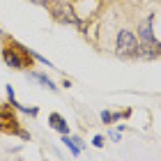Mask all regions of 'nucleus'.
<instances>
[{
    "label": "nucleus",
    "instance_id": "obj_11",
    "mask_svg": "<svg viewBox=\"0 0 161 161\" xmlns=\"http://www.w3.org/2000/svg\"><path fill=\"white\" fill-rule=\"evenodd\" d=\"M94 147H101V145H104V136H94Z\"/></svg>",
    "mask_w": 161,
    "mask_h": 161
},
{
    "label": "nucleus",
    "instance_id": "obj_3",
    "mask_svg": "<svg viewBox=\"0 0 161 161\" xmlns=\"http://www.w3.org/2000/svg\"><path fill=\"white\" fill-rule=\"evenodd\" d=\"M115 48H118V53L124 55V58L138 55V39H136V35L129 32V30H120L118 39H115Z\"/></svg>",
    "mask_w": 161,
    "mask_h": 161
},
{
    "label": "nucleus",
    "instance_id": "obj_1",
    "mask_svg": "<svg viewBox=\"0 0 161 161\" xmlns=\"http://www.w3.org/2000/svg\"><path fill=\"white\" fill-rule=\"evenodd\" d=\"M152 23H154V14L145 16L138 25V55L141 58H157L161 53V42L154 37V30H152Z\"/></svg>",
    "mask_w": 161,
    "mask_h": 161
},
{
    "label": "nucleus",
    "instance_id": "obj_7",
    "mask_svg": "<svg viewBox=\"0 0 161 161\" xmlns=\"http://www.w3.org/2000/svg\"><path fill=\"white\" fill-rule=\"evenodd\" d=\"M62 143H64V145H67V147H69V152H71V154H74V157H76L78 152H80V147H78V143L74 141V138H69L67 134L62 136Z\"/></svg>",
    "mask_w": 161,
    "mask_h": 161
},
{
    "label": "nucleus",
    "instance_id": "obj_6",
    "mask_svg": "<svg viewBox=\"0 0 161 161\" xmlns=\"http://www.w3.org/2000/svg\"><path fill=\"white\" fill-rule=\"evenodd\" d=\"M3 131H7V134H23V131L19 129V124H16V118H12V120H3Z\"/></svg>",
    "mask_w": 161,
    "mask_h": 161
},
{
    "label": "nucleus",
    "instance_id": "obj_9",
    "mask_svg": "<svg viewBox=\"0 0 161 161\" xmlns=\"http://www.w3.org/2000/svg\"><path fill=\"white\" fill-rule=\"evenodd\" d=\"M120 118H122V113H108V111L101 113V122H115V120H120Z\"/></svg>",
    "mask_w": 161,
    "mask_h": 161
},
{
    "label": "nucleus",
    "instance_id": "obj_8",
    "mask_svg": "<svg viewBox=\"0 0 161 161\" xmlns=\"http://www.w3.org/2000/svg\"><path fill=\"white\" fill-rule=\"evenodd\" d=\"M32 78H37V80H39V83H44V85H46V87H48V90H55V85H53V80H51L48 76H44V74H32Z\"/></svg>",
    "mask_w": 161,
    "mask_h": 161
},
{
    "label": "nucleus",
    "instance_id": "obj_12",
    "mask_svg": "<svg viewBox=\"0 0 161 161\" xmlns=\"http://www.w3.org/2000/svg\"><path fill=\"white\" fill-rule=\"evenodd\" d=\"M35 5H44V7H48V0H32Z\"/></svg>",
    "mask_w": 161,
    "mask_h": 161
},
{
    "label": "nucleus",
    "instance_id": "obj_5",
    "mask_svg": "<svg viewBox=\"0 0 161 161\" xmlns=\"http://www.w3.org/2000/svg\"><path fill=\"white\" fill-rule=\"evenodd\" d=\"M48 124H51V127H53L55 131H60L62 136L69 131V127H67V122H64V118H62V115H58V113H51V115H48Z\"/></svg>",
    "mask_w": 161,
    "mask_h": 161
},
{
    "label": "nucleus",
    "instance_id": "obj_4",
    "mask_svg": "<svg viewBox=\"0 0 161 161\" xmlns=\"http://www.w3.org/2000/svg\"><path fill=\"white\" fill-rule=\"evenodd\" d=\"M48 9H51V16H53L58 23H78L76 19V12L71 5H64V3H48Z\"/></svg>",
    "mask_w": 161,
    "mask_h": 161
},
{
    "label": "nucleus",
    "instance_id": "obj_2",
    "mask_svg": "<svg viewBox=\"0 0 161 161\" xmlns=\"http://www.w3.org/2000/svg\"><path fill=\"white\" fill-rule=\"evenodd\" d=\"M3 60L14 69H25L28 64H30V51H25L21 44L12 42V44H7V48L3 51Z\"/></svg>",
    "mask_w": 161,
    "mask_h": 161
},
{
    "label": "nucleus",
    "instance_id": "obj_10",
    "mask_svg": "<svg viewBox=\"0 0 161 161\" xmlns=\"http://www.w3.org/2000/svg\"><path fill=\"white\" fill-rule=\"evenodd\" d=\"M14 113H12V106H0V120H12Z\"/></svg>",
    "mask_w": 161,
    "mask_h": 161
}]
</instances>
